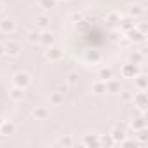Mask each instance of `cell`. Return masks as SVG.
<instances>
[{"label":"cell","mask_w":148,"mask_h":148,"mask_svg":"<svg viewBox=\"0 0 148 148\" xmlns=\"http://www.w3.org/2000/svg\"><path fill=\"white\" fill-rule=\"evenodd\" d=\"M12 84H14V87L26 89L32 84V77L28 75V73H25V71H18V73H14V77H12Z\"/></svg>","instance_id":"6da1fadb"},{"label":"cell","mask_w":148,"mask_h":148,"mask_svg":"<svg viewBox=\"0 0 148 148\" xmlns=\"http://www.w3.org/2000/svg\"><path fill=\"white\" fill-rule=\"evenodd\" d=\"M4 49H5V54H9V56H12V58L19 56V52H21V45H19V42H16V40L5 42V44H4Z\"/></svg>","instance_id":"7a4b0ae2"},{"label":"cell","mask_w":148,"mask_h":148,"mask_svg":"<svg viewBox=\"0 0 148 148\" xmlns=\"http://www.w3.org/2000/svg\"><path fill=\"white\" fill-rule=\"evenodd\" d=\"M45 56H47V59L49 61H59L61 59V56H63V51L59 49V47H47V52H45Z\"/></svg>","instance_id":"3957f363"},{"label":"cell","mask_w":148,"mask_h":148,"mask_svg":"<svg viewBox=\"0 0 148 148\" xmlns=\"http://www.w3.org/2000/svg\"><path fill=\"white\" fill-rule=\"evenodd\" d=\"M16 131V125L9 120H2V124H0V134H4V136H9Z\"/></svg>","instance_id":"277c9868"},{"label":"cell","mask_w":148,"mask_h":148,"mask_svg":"<svg viewBox=\"0 0 148 148\" xmlns=\"http://www.w3.org/2000/svg\"><path fill=\"white\" fill-rule=\"evenodd\" d=\"M14 28H16V25H14L12 19H2L0 21V32L2 33H12Z\"/></svg>","instance_id":"5b68a950"},{"label":"cell","mask_w":148,"mask_h":148,"mask_svg":"<svg viewBox=\"0 0 148 148\" xmlns=\"http://www.w3.org/2000/svg\"><path fill=\"white\" fill-rule=\"evenodd\" d=\"M136 73H138V66L136 64H125L124 68H122V75L125 77V79H131V77H136Z\"/></svg>","instance_id":"8992f818"},{"label":"cell","mask_w":148,"mask_h":148,"mask_svg":"<svg viewBox=\"0 0 148 148\" xmlns=\"http://www.w3.org/2000/svg\"><path fill=\"white\" fill-rule=\"evenodd\" d=\"M38 42H40L42 45H45V47H51V45L54 44V35H52V33H47V32H44V33H40V38H38Z\"/></svg>","instance_id":"52a82bcc"},{"label":"cell","mask_w":148,"mask_h":148,"mask_svg":"<svg viewBox=\"0 0 148 148\" xmlns=\"http://www.w3.org/2000/svg\"><path fill=\"white\" fill-rule=\"evenodd\" d=\"M132 101H134L139 108H145V106H146V94H145V91H139L138 94H134V96H132Z\"/></svg>","instance_id":"ba28073f"},{"label":"cell","mask_w":148,"mask_h":148,"mask_svg":"<svg viewBox=\"0 0 148 148\" xmlns=\"http://www.w3.org/2000/svg\"><path fill=\"white\" fill-rule=\"evenodd\" d=\"M47 115H49V110H47L45 106H37V108L33 110V117H35L37 120H45Z\"/></svg>","instance_id":"9c48e42d"},{"label":"cell","mask_w":148,"mask_h":148,"mask_svg":"<svg viewBox=\"0 0 148 148\" xmlns=\"http://www.w3.org/2000/svg\"><path fill=\"white\" fill-rule=\"evenodd\" d=\"M64 101V92H61V91H54V92H51V103L52 105H61Z\"/></svg>","instance_id":"30bf717a"},{"label":"cell","mask_w":148,"mask_h":148,"mask_svg":"<svg viewBox=\"0 0 148 148\" xmlns=\"http://www.w3.org/2000/svg\"><path fill=\"white\" fill-rule=\"evenodd\" d=\"M110 136L113 138V141H119V139L122 141V139L125 138V129H122V127H117V125H115V129L112 131V134H110Z\"/></svg>","instance_id":"8fae6325"},{"label":"cell","mask_w":148,"mask_h":148,"mask_svg":"<svg viewBox=\"0 0 148 148\" xmlns=\"http://www.w3.org/2000/svg\"><path fill=\"white\" fill-rule=\"evenodd\" d=\"M112 75H113V71H112V68H101L99 70V73H98V77H99V80H110L112 79Z\"/></svg>","instance_id":"7c38bea8"},{"label":"cell","mask_w":148,"mask_h":148,"mask_svg":"<svg viewBox=\"0 0 148 148\" xmlns=\"http://www.w3.org/2000/svg\"><path fill=\"white\" fill-rule=\"evenodd\" d=\"M119 89H120V84L117 82V80H106V92H119Z\"/></svg>","instance_id":"4fadbf2b"},{"label":"cell","mask_w":148,"mask_h":148,"mask_svg":"<svg viewBox=\"0 0 148 148\" xmlns=\"http://www.w3.org/2000/svg\"><path fill=\"white\" fill-rule=\"evenodd\" d=\"M92 91H94L96 94H103V92H106V82H105V80L96 82V84L92 86Z\"/></svg>","instance_id":"5bb4252c"},{"label":"cell","mask_w":148,"mask_h":148,"mask_svg":"<svg viewBox=\"0 0 148 148\" xmlns=\"http://www.w3.org/2000/svg\"><path fill=\"white\" fill-rule=\"evenodd\" d=\"M23 96H25V89H21V87H14V89L11 91V98H12L14 101L23 99Z\"/></svg>","instance_id":"9a60e30c"},{"label":"cell","mask_w":148,"mask_h":148,"mask_svg":"<svg viewBox=\"0 0 148 148\" xmlns=\"http://www.w3.org/2000/svg\"><path fill=\"white\" fill-rule=\"evenodd\" d=\"M136 87H138L139 91H146V77H145V75H139V77L136 79Z\"/></svg>","instance_id":"2e32d148"},{"label":"cell","mask_w":148,"mask_h":148,"mask_svg":"<svg viewBox=\"0 0 148 148\" xmlns=\"http://www.w3.org/2000/svg\"><path fill=\"white\" fill-rule=\"evenodd\" d=\"M145 125H146V124H145V119H143V117H141V119H136V120L131 124V127H132L134 131H141V129H145Z\"/></svg>","instance_id":"e0dca14e"},{"label":"cell","mask_w":148,"mask_h":148,"mask_svg":"<svg viewBox=\"0 0 148 148\" xmlns=\"http://www.w3.org/2000/svg\"><path fill=\"white\" fill-rule=\"evenodd\" d=\"M84 143L86 145H99V136H86L84 138Z\"/></svg>","instance_id":"ac0fdd59"},{"label":"cell","mask_w":148,"mask_h":148,"mask_svg":"<svg viewBox=\"0 0 148 148\" xmlns=\"http://www.w3.org/2000/svg\"><path fill=\"white\" fill-rule=\"evenodd\" d=\"M66 82H68V86H77L79 84V75H77V73H70V75H68V79H66Z\"/></svg>","instance_id":"d6986e66"},{"label":"cell","mask_w":148,"mask_h":148,"mask_svg":"<svg viewBox=\"0 0 148 148\" xmlns=\"http://www.w3.org/2000/svg\"><path fill=\"white\" fill-rule=\"evenodd\" d=\"M38 5L42 7V9H52L54 7V0H38Z\"/></svg>","instance_id":"ffe728a7"},{"label":"cell","mask_w":148,"mask_h":148,"mask_svg":"<svg viewBox=\"0 0 148 148\" xmlns=\"http://www.w3.org/2000/svg\"><path fill=\"white\" fill-rule=\"evenodd\" d=\"M129 14L131 16H139V14H143V7L141 5H131L129 7Z\"/></svg>","instance_id":"44dd1931"},{"label":"cell","mask_w":148,"mask_h":148,"mask_svg":"<svg viewBox=\"0 0 148 148\" xmlns=\"http://www.w3.org/2000/svg\"><path fill=\"white\" fill-rule=\"evenodd\" d=\"M38 38H40V32H37V30L28 32V40L30 42H38Z\"/></svg>","instance_id":"7402d4cb"},{"label":"cell","mask_w":148,"mask_h":148,"mask_svg":"<svg viewBox=\"0 0 148 148\" xmlns=\"http://www.w3.org/2000/svg\"><path fill=\"white\" fill-rule=\"evenodd\" d=\"M49 23H51L49 16H40V18L37 19V25H38V26H47Z\"/></svg>","instance_id":"603a6c76"},{"label":"cell","mask_w":148,"mask_h":148,"mask_svg":"<svg viewBox=\"0 0 148 148\" xmlns=\"http://www.w3.org/2000/svg\"><path fill=\"white\" fill-rule=\"evenodd\" d=\"M71 143H73V141H71V138H68V136L64 138V136H63V138H59V139H58V143H56V145H64V146H70Z\"/></svg>","instance_id":"cb8c5ba5"},{"label":"cell","mask_w":148,"mask_h":148,"mask_svg":"<svg viewBox=\"0 0 148 148\" xmlns=\"http://www.w3.org/2000/svg\"><path fill=\"white\" fill-rule=\"evenodd\" d=\"M122 28H124L125 32H131V30L134 28V23H131V21H122Z\"/></svg>","instance_id":"d4e9b609"},{"label":"cell","mask_w":148,"mask_h":148,"mask_svg":"<svg viewBox=\"0 0 148 148\" xmlns=\"http://www.w3.org/2000/svg\"><path fill=\"white\" fill-rule=\"evenodd\" d=\"M101 143H103V145H112V143H113V138H112V136H106V138L103 136V138H99V145H101Z\"/></svg>","instance_id":"484cf974"},{"label":"cell","mask_w":148,"mask_h":148,"mask_svg":"<svg viewBox=\"0 0 148 148\" xmlns=\"http://www.w3.org/2000/svg\"><path fill=\"white\" fill-rule=\"evenodd\" d=\"M131 35H132V40H143V33H139V32H131Z\"/></svg>","instance_id":"4316f807"},{"label":"cell","mask_w":148,"mask_h":148,"mask_svg":"<svg viewBox=\"0 0 148 148\" xmlns=\"http://www.w3.org/2000/svg\"><path fill=\"white\" fill-rule=\"evenodd\" d=\"M122 99H124V101H131V99H132V94H129V92H124V94H122Z\"/></svg>","instance_id":"83f0119b"},{"label":"cell","mask_w":148,"mask_h":148,"mask_svg":"<svg viewBox=\"0 0 148 148\" xmlns=\"http://www.w3.org/2000/svg\"><path fill=\"white\" fill-rule=\"evenodd\" d=\"M5 54V49H4V44H0V56Z\"/></svg>","instance_id":"f1b7e54d"},{"label":"cell","mask_w":148,"mask_h":148,"mask_svg":"<svg viewBox=\"0 0 148 148\" xmlns=\"http://www.w3.org/2000/svg\"><path fill=\"white\" fill-rule=\"evenodd\" d=\"M2 9H4V7H2V4H0V12H2Z\"/></svg>","instance_id":"f546056e"},{"label":"cell","mask_w":148,"mask_h":148,"mask_svg":"<svg viewBox=\"0 0 148 148\" xmlns=\"http://www.w3.org/2000/svg\"><path fill=\"white\" fill-rule=\"evenodd\" d=\"M0 124H2V119H0Z\"/></svg>","instance_id":"4dcf8cb0"}]
</instances>
